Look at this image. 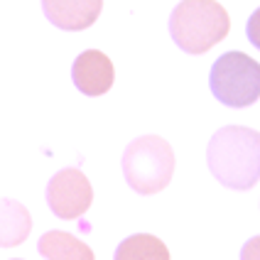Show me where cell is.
Returning a JSON list of instances; mask_svg holds the SVG:
<instances>
[{"mask_svg":"<svg viewBox=\"0 0 260 260\" xmlns=\"http://www.w3.org/2000/svg\"><path fill=\"white\" fill-rule=\"evenodd\" d=\"M206 165L218 184L233 191H248L260 177V135L246 125L216 130L206 147Z\"/></svg>","mask_w":260,"mask_h":260,"instance_id":"cell-1","label":"cell"},{"mask_svg":"<svg viewBox=\"0 0 260 260\" xmlns=\"http://www.w3.org/2000/svg\"><path fill=\"white\" fill-rule=\"evenodd\" d=\"M231 29L226 8L216 0H182L170 15V35L187 54H204Z\"/></svg>","mask_w":260,"mask_h":260,"instance_id":"cell-2","label":"cell"},{"mask_svg":"<svg viewBox=\"0 0 260 260\" xmlns=\"http://www.w3.org/2000/svg\"><path fill=\"white\" fill-rule=\"evenodd\" d=\"M120 167L125 182L138 194H157L172 182L174 174V150L159 135H143L135 138L125 147Z\"/></svg>","mask_w":260,"mask_h":260,"instance_id":"cell-3","label":"cell"},{"mask_svg":"<svg viewBox=\"0 0 260 260\" xmlns=\"http://www.w3.org/2000/svg\"><path fill=\"white\" fill-rule=\"evenodd\" d=\"M209 84L218 103L229 108H246L260 96V67L243 52H226L214 61Z\"/></svg>","mask_w":260,"mask_h":260,"instance_id":"cell-4","label":"cell"},{"mask_svg":"<svg viewBox=\"0 0 260 260\" xmlns=\"http://www.w3.org/2000/svg\"><path fill=\"white\" fill-rule=\"evenodd\" d=\"M91 202H93V187L86 174L76 167L59 170L47 184V204L57 218L64 221L81 218L91 209Z\"/></svg>","mask_w":260,"mask_h":260,"instance_id":"cell-5","label":"cell"},{"mask_svg":"<svg viewBox=\"0 0 260 260\" xmlns=\"http://www.w3.org/2000/svg\"><path fill=\"white\" fill-rule=\"evenodd\" d=\"M113 61L99 49H86L72 64V81L84 96H103L113 86Z\"/></svg>","mask_w":260,"mask_h":260,"instance_id":"cell-6","label":"cell"},{"mask_svg":"<svg viewBox=\"0 0 260 260\" xmlns=\"http://www.w3.org/2000/svg\"><path fill=\"white\" fill-rule=\"evenodd\" d=\"M103 0H42L44 17L59 29L79 32L91 27L101 15Z\"/></svg>","mask_w":260,"mask_h":260,"instance_id":"cell-7","label":"cell"},{"mask_svg":"<svg viewBox=\"0 0 260 260\" xmlns=\"http://www.w3.org/2000/svg\"><path fill=\"white\" fill-rule=\"evenodd\" d=\"M32 231L29 211L15 199H0V248H15L27 241Z\"/></svg>","mask_w":260,"mask_h":260,"instance_id":"cell-8","label":"cell"},{"mask_svg":"<svg viewBox=\"0 0 260 260\" xmlns=\"http://www.w3.org/2000/svg\"><path fill=\"white\" fill-rule=\"evenodd\" d=\"M37 250L47 260H96L93 250L76 236L64 231H47L37 243Z\"/></svg>","mask_w":260,"mask_h":260,"instance_id":"cell-9","label":"cell"},{"mask_svg":"<svg viewBox=\"0 0 260 260\" xmlns=\"http://www.w3.org/2000/svg\"><path fill=\"white\" fill-rule=\"evenodd\" d=\"M113 260H170V248L150 233H135L116 248Z\"/></svg>","mask_w":260,"mask_h":260,"instance_id":"cell-10","label":"cell"},{"mask_svg":"<svg viewBox=\"0 0 260 260\" xmlns=\"http://www.w3.org/2000/svg\"><path fill=\"white\" fill-rule=\"evenodd\" d=\"M15 260H20V258H15Z\"/></svg>","mask_w":260,"mask_h":260,"instance_id":"cell-11","label":"cell"}]
</instances>
